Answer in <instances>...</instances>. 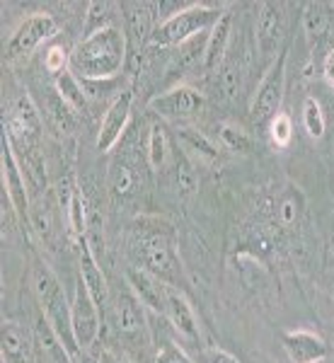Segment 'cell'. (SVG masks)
<instances>
[{
	"label": "cell",
	"mask_w": 334,
	"mask_h": 363,
	"mask_svg": "<svg viewBox=\"0 0 334 363\" xmlns=\"http://www.w3.org/2000/svg\"><path fill=\"white\" fill-rule=\"evenodd\" d=\"M131 255L138 269L148 272L150 277L162 281L165 286L179 289L184 274H182V262L174 250L172 230L162 220H140L138 228H133Z\"/></svg>",
	"instance_id": "6da1fadb"
},
{
	"label": "cell",
	"mask_w": 334,
	"mask_h": 363,
	"mask_svg": "<svg viewBox=\"0 0 334 363\" xmlns=\"http://www.w3.org/2000/svg\"><path fill=\"white\" fill-rule=\"evenodd\" d=\"M128 63V42L119 27H109L83 42L70 54V70L80 80H111Z\"/></svg>",
	"instance_id": "7a4b0ae2"
},
{
	"label": "cell",
	"mask_w": 334,
	"mask_h": 363,
	"mask_svg": "<svg viewBox=\"0 0 334 363\" xmlns=\"http://www.w3.org/2000/svg\"><path fill=\"white\" fill-rule=\"evenodd\" d=\"M32 291L37 296L39 308H42V318H46V322L54 327V332L66 344L70 356L83 351L78 347V342H75L73 320H70V301L66 291H63L61 281L56 279V274L46 264H42V262H37L32 267Z\"/></svg>",
	"instance_id": "3957f363"
},
{
	"label": "cell",
	"mask_w": 334,
	"mask_h": 363,
	"mask_svg": "<svg viewBox=\"0 0 334 363\" xmlns=\"http://www.w3.org/2000/svg\"><path fill=\"white\" fill-rule=\"evenodd\" d=\"M226 15L218 5L206 3H191L189 8L179 10L177 15L162 20L155 27L153 37H150V49H169V46H182L189 39L199 37L204 32H211L216 22Z\"/></svg>",
	"instance_id": "277c9868"
},
{
	"label": "cell",
	"mask_w": 334,
	"mask_h": 363,
	"mask_svg": "<svg viewBox=\"0 0 334 363\" xmlns=\"http://www.w3.org/2000/svg\"><path fill=\"white\" fill-rule=\"evenodd\" d=\"M286 32H289V15L284 3H262L255 22V44L260 51L262 63L269 68L284 54Z\"/></svg>",
	"instance_id": "5b68a950"
},
{
	"label": "cell",
	"mask_w": 334,
	"mask_h": 363,
	"mask_svg": "<svg viewBox=\"0 0 334 363\" xmlns=\"http://www.w3.org/2000/svg\"><path fill=\"white\" fill-rule=\"evenodd\" d=\"M284 87H286V51L267 68V73L262 75L260 85L255 90V97H252L250 114L257 126H269V121L279 114L281 99H284Z\"/></svg>",
	"instance_id": "8992f818"
},
{
	"label": "cell",
	"mask_w": 334,
	"mask_h": 363,
	"mask_svg": "<svg viewBox=\"0 0 334 363\" xmlns=\"http://www.w3.org/2000/svg\"><path fill=\"white\" fill-rule=\"evenodd\" d=\"M121 17H124L128 58L143 56L150 44V37H153L155 27L160 25L157 3H121Z\"/></svg>",
	"instance_id": "52a82bcc"
},
{
	"label": "cell",
	"mask_w": 334,
	"mask_h": 363,
	"mask_svg": "<svg viewBox=\"0 0 334 363\" xmlns=\"http://www.w3.org/2000/svg\"><path fill=\"white\" fill-rule=\"evenodd\" d=\"M70 320H73V332L78 347L87 351L97 342L99 330H102V313H99L95 298L90 296L83 279L75 281V291L70 298Z\"/></svg>",
	"instance_id": "ba28073f"
},
{
	"label": "cell",
	"mask_w": 334,
	"mask_h": 363,
	"mask_svg": "<svg viewBox=\"0 0 334 363\" xmlns=\"http://www.w3.org/2000/svg\"><path fill=\"white\" fill-rule=\"evenodd\" d=\"M206 99L199 90L189 85H174L165 92H157V95L148 102V109L155 112L160 119L169 121H187L194 119L196 114H201Z\"/></svg>",
	"instance_id": "9c48e42d"
},
{
	"label": "cell",
	"mask_w": 334,
	"mask_h": 363,
	"mask_svg": "<svg viewBox=\"0 0 334 363\" xmlns=\"http://www.w3.org/2000/svg\"><path fill=\"white\" fill-rule=\"evenodd\" d=\"M111 325H114V332L121 339L131 344L145 342V335H148V325H145V310L143 303L138 301L131 291H121L119 296L111 303Z\"/></svg>",
	"instance_id": "30bf717a"
},
{
	"label": "cell",
	"mask_w": 334,
	"mask_h": 363,
	"mask_svg": "<svg viewBox=\"0 0 334 363\" xmlns=\"http://www.w3.org/2000/svg\"><path fill=\"white\" fill-rule=\"evenodd\" d=\"M56 32H58V22L54 15H49V13L29 15L20 22V27L10 34L8 54L13 58L32 54L39 44H44L46 39H51Z\"/></svg>",
	"instance_id": "8fae6325"
},
{
	"label": "cell",
	"mask_w": 334,
	"mask_h": 363,
	"mask_svg": "<svg viewBox=\"0 0 334 363\" xmlns=\"http://www.w3.org/2000/svg\"><path fill=\"white\" fill-rule=\"evenodd\" d=\"M131 107H133V92L124 90L119 97H114L109 102L107 112L102 116V124L97 131V150L99 153H109L121 136L126 133L128 119H131Z\"/></svg>",
	"instance_id": "7c38bea8"
},
{
	"label": "cell",
	"mask_w": 334,
	"mask_h": 363,
	"mask_svg": "<svg viewBox=\"0 0 334 363\" xmlns=\"http://www.w3.org/2000/svg\"><path fill=\"white\" fill-rule=\"evenodd\" d=\"M3 186H5V194L10 199V206L17 211V216L22 218H29V194H27V179H25V172H22L20 162L15 157V150L10 145L8 136L3 133Z\"/></svg>",
	"instance_id": "4fadbf2b"
},
{
	"label": "cell",
	"mask_w": 334,
	"mask_h": 363,
	"mask_svg": "<svg viewBox=\"0 0 334 363\" xmlns=\"http://www.w3.org/2000/svg\"><path fill=\"white\" fill-rule=\"evenodd\" d=\"M126 284L128 291L138 298L145 306L148 313L157 315V318H165L167 313V286L162 281H157L155 277H150L148 272L138 267H128L126 269Z\"/></svg>",
	"instance_id": "5bb4252c"
},
{
	"label": "cell",
	"mask_w": 334,
	"mask_h": 363,
	"mask_svg": "<svg viewBox=\"0 0 334 363\" xmlns=\"http://www.w3.org/2000/svg\"><path fill=\"white\" fill-rule=\"evenodd\" d=\"M107 184L109 191L114 199H131L138 194V189L143 186V169L133 155L128 153H119L111 157L109 162V172H107Z\"/></svg>",
	"instance_id": "9a60e30c"
},
{
	"label": "cell",
	"mask_w": 334,
	"mask_h": 363,
	"mask_svg": "<svg viewBox=\"0 0 334 363\" xmlns=\"http://www.w3.org/2000/svg\"><path fill=\"white\" fill-rule=\"evenodd\" d=\"M0 351H3V363H34V354H37L34 335L17 322H3Z\"/></svg>",
	"instance_id": "2e32d148"
},
{
	"label": "cell",
	"mask_w": 334,
	"mask_h": 363,
	"mask_svg": "<svg viewBox=\"0 0 334 363\" xmlns=\"http://www.w3.org/2000/svg\"><path fill=\"white\" fill-rule=\"evenodd\" d=\"M167 322L172 325V330L177 332L179 337H184L187 342L196 344L201 335H199V325L194 318V310H191L187 296L182 294V289H172L167 286V313H165Z\"/></svg>",
	"instance_id": "e0dca14e"
},
{
	"label": "cell",
	"mask_w": 334,
	"mask_h": 363,
	"mask_svg": "<svg viewBox=\"0 0 334 363\" xmlns=\"http://www.w3.org/2000/svg\"><path fill=\"white\" fill-rule=\"evenodd\" d=\"M80 247V279H83V284L87 286V291H90V296L95 298L99 313H107L109 308V289H107V279H104L102 269H99L95 255H92L90 250V240H80L78 242Z\"/></svg>",
	"instance_id": "ac0fdd59"
},
{
	"label": "cell",
	"mask_w": 334,
	"mask_h": 363,
	"mask_svg": "<svg viewBox=\"0 0 334 363\" xmlns=\"http://www.w3.org/2000/svg\"><path fill=\"white\" fill-rule=\"evenodd\" d=\"M284 349L291 363H320L327 356L325 339L308 330H293L284 335Z\"/></svg>",
	"instance_id": "d6986e66"
},
{
	"label": "cell",
	"mask_w": 334,
	"mask_h": 363,
	"mask_svg": "<svg viewBox=\"0 0 334 363\" xmlns=\"http://www.w3.org/2000/svg\"><path fill=\"white\" fill-rule=\"evenodd\" d=\"M303 213H306V196L296 184H286L279 191L277 201H274V223L281 230H291L301 223Z\"/></svg>",
	"instance_id": "ffe728a7"
},
{
	"label": "cell",
	"mask_w": 334,
	"mask_h": 363,
	"mask_svg": "<svg viewBox=\"0 0 334 363\" xmlns=\"http://www.w3.org/2000/svg\"><path fill=\"white\" fill-rule=\"evenodd\" d=\"M233 44V15L226 13L218 22L213 25L208 34V44H206V56H204V70L213 73L221 68L223 58H226L228 49Z\"/></svg>",
	"instance_id": "44dd1931"
},
{
	"label": "cell",
	"mask_w": 334,
	"mask_h": 363,
	"mask_svg": "<svg viewBox=\"0 0 334 363\" xmlns=\"http://www.w3.org/2000/svg\"><path fill=\"white\" fill-rule=\"evenodd\" d=\"M34 344H37V354L42 363H73L70 351L54 332V327L46 322V318H39L37 327H34Z\"/></svg>",
	"instance_id": "7402d4cb"
},
{
	"label": "cell",
	"mask_w": 334,
	"mask_h": 363,
	"mask_svg": "<svg viewBox=\"0 0 334 363\" xmlns=\"http://www.w3.org/2000/svg\"><path fill=\"white\" fill-rule=\"evenodd\" d=\"M334 13L327 3H306L303 5V32L310 39V44H322L332 32Z\"/></svg>",
	"instance_id": "603a6c76"
},
{
	"label": "cell",
	"mask_w": 334,
	"mask_h": 363,
	"mask_svg": "<svg viewBox=\"0 0 334 363\" xmlns=\"http://www.w3.org/2000/svg\"><path fill=\"white\" fill-rule=\"evenodd\" d=\"M218 90L226 99H235L243 87V54L230 46L218 68Z\"/></svg>",
	"instance_id": "cb8c5ba5"
},
{
	"label": "cell",
	"mask_w": 334,
	"mask_h": 363,
	"mask_svg": "<svg viewBox=\"0 0 334 363\" xmlns=\"http://www.w3.org/2000/svg\"><path fill=\"white\" fill-rule=\"evenodd\" d=\"M145 153H148V165L153 169H165L169 165V160L174 157L172 143H169L167 128L162 121H153V124H150Z\"/></svg>",
	"instance_id": "d4e9b609"
},
{
	"label": "cell",
	"mask_w": 334,
	"mask_h": 363,
	"mask_svg": "<svg viewBox=\"0 0 334 363\" xmlns=\"http://www.w3.org/2000/svg\"><path fill=\"white\" fill-rule=\"evenodd\" d=\"M177 140L184 150L187 157H196L201 162H216L218 160V148H216L211 140L199 131H191V128H184V131L177 133Z\"/></svg>",
	"instance_id": "484cf974"
},
{
	"label": "cell",
	"mask_w": 334,
	"mask_h": 363,
	"mask_svg": "<svg viewBox=\"0 0 334 363\" xmlns=\"http://www.w3.org/2000/svg\"><path fill=\"white\" fill-rule=\"evenodd\" d=\"M167 167H169V174H167L169 189H174L182 196L194 194V191H196V172H194V167L189 165L187 155L182 153V157H172Z\"/></svg>",
	"instance_id": "4316f807"
},
{
	"label": "cell",
	"mask_w": 334,
	"mask_h": 363,
	"mask_svg": "<svg viewBox=\"0 0 334 363\" xmlns=\"http://www.w3.org/2000/svg\"><path fill=\"white\" fill-rule=\"evenodd\" d=\"M44 114L46 119H49V124L56 128V131L61 133H70L75 131V126H78V119H75V112L68 107L66 102L61 99V95L54 90L49 97H46L44 102Z\"/></svg>",
	"instance_id": "83f0119b"
},
{
	"label": "cell",
	"mask_w": 334,
	"mask_h": 363,
	"mask_svg": "<svg viewBox=\"0 0 334 363\" xmlns=\"http://www.w3.org/2000/svg\"><path fill=\"white\" fill-rule=\"evenodd\" d=\"M109 27H114V3H107V0H92V3H87L83 39L92 37L97 32H104Z\"/></svg>",
	"instance_id": "f1b7e54d"
},
{
	"label": "cell",
	"mask_w": 334,
	"mask_h": 363,
	"mask_svg": "<svg viewBox=\"0 0 334 363\" xmlns=\"http://www.w3.org/2000/svg\"><path fill=\"white\" fill-rule=\"evenodd\" d=\"M56 92L73 112H85L87 109L85 90H83V85H80V78L73 70H63L61 75H56Z\"/></svg>",
	"instance_id": "f546056e"
},
{
	"label": "cell",
	"mask_w": 334,
	"mask_h": 363,
	"mask_svg": "<svg viewBox=\"0 0 334 363\" xmlns=\"http://www.w3.org/2000/svg\"><path fill=\"white\" fill-rule=\"evenodd\" d=\"M68 233L75 242L87 238V213H85V199L80 194L78 186L70 189V199H68Z\"/></svg>",
	"instance_id": "4dcf8cb0"
},
{
	"label": "cell",
	"mask_w": 334,
	"mask_h": 363,
	"mask_svg": "<svg viewBox=\"0 0 334 363\" xmlns=\"http://www.w3.org/2000/svg\"><path fill=\"white\" fill-rule=\"evenodd\" d=\"M303 126H306L310 138H322L325 136V112H322L320 102L315 97L303 99Z\"/></svg>",
	"instance_id": "1f68e13d"
},
{
	"label": "cell",
	"mask_w": 334,
	"mask_h": 363,
	"mask_svg": "<svg viewBox=\"0 0 334 363\" xmlns=\"http://www.w3.org/2000/svg\"><path fill=\"white\" fill-rule=\"evenodd\" d=\"M218 138H221L223 148L233 150V153H247L250 145H252L247 133H245L243 128L235 126V124H228V121L218 126Z\"/></svg>",
	"instance_id": "d6a6232c"
},
{
	"label": "cell",
	"mask_w": 334,
	"mask_h": 363,
	"mask_svg": "<svg viewBox=\"0 0 334 363\" xmlns=\"http://www.w3.org/2000/svg\"><path fill=\"white\" fill-rule=\"evenodd\" d=\"M29 223H32L34 233L49 242L51 238L56 235V228H54V216H51V208L46 203H37V206L29 208Z\"/></svg>",
	"instance_id": "836d02e7"
},
{
	"label": "cell",
	"mask_w": 334,
	"mask_h": 363,
	"mask_svg": "<svg viewBox=\"0 0 334 363\" xmlns=\"http://www.w3.org/2000/svg\"><path fill=\"white\" fill-rule=\"evenodd\" d=\"M80 85H83L85 90V97L87 102H99V99L114 95L119 97L121 92V80L119 78H111V80H80Z\"/></svg>",
	"instance_id": "e575fe53"
},
{
	"label": "cell",
	"mask_w": 334,
	"mask_h": 363,
	"mask_svg": "<svg viewBox=\"0 0 334 363\" xmlns=\"http://www.w3.org/2000/svg\"><path fill=\"white\" fill-rule=\"evenodd\" d=\"M238 272H240V279L247 286H260L262 277H265V267L260 264L257 255H252V252H243V255L238 257Z\"/></svg>",
	"instance_id": "d590c367"
},
{
	"label": "cell",
	"mask_w": 334,
	"mask_h": 363,
	"mask_svg": "<svg viewBox=\"0 0 334 363\" xmlns=\"http://www.w3.org/2000/svg\"><path fill=\"white\" fill-rule=\"evenodd\" d=\"M269 138H272V143L277 145V148H286V145L291 143L293 124H291V116L289 114L279 112L272 121H269Z\"/></svg>",
	"instance_id": "8d00e7d4"
},
{
	"label": "cell",
	"mask_w": 334,
	"mask_h": 363,
	"mask_svg": "<svg viewBox=\"0 0 334 363\" xmlns=\"http://www.w3.org/2000/svg\"><path fill=\"white\" fill-rule=\"evenodd\" d=\"M155 363H194V359H191V356L187 354L182 347H177L174 342L165 339V342L157 344Z\"/></svg>",
	"instance_id": "74e56055"
},
{
	"label": "cell",
	"mask_w": 334,
	"mask_h": 363,
	"mask_svg": "<svg viewBox=\"0 0 334 363\" xmlns=\"http://www.w3.org/2000/svg\"><path fill=\"white\" fill-rule=\"evenodd\" d=\"M68 56H66V51L61 49V46H51L49 51L44 54V68L49 70V73H54V75H61L63 70H68Z\"/></svg>",
	"instance_id": "f35d334b"
},
{
	"label": "cell",
	"mask_w": 334,
	"mask_h": 363,
	"mask_svg": "<svg viewBox=\"0 0 334 363\" xmlns=\"http://www.w3.org/2000/svg\"><path fill=\"white\" fill-rule=\"evenodd\" d=\"M201 363H240V361L223 349H206L201 354Z\"/></svg>",
	"instance_id": "ab89813d"
},
{
	"label": "cell",
	"mask_w": 334,
	"mask_h": 363,
	"mask_svg": "<svg viewBox=\"0 0 334 363\" xmlns=\"http://www.w3.org/2000/svg\"><path fill=\"white\" fill-rule=\"evenodd\" d=\"M322 73H325V80L327 85L334 87V49L327 51L325 61H322Z\"/></svg>",
	"instance_id": "60d3db41"
},
{
	"label": "cell",
	"mask_w": 334,
	"mask_h": 363,
	"mask_svg": "<svg viewBox=\"0 0 334 363\" xmlns=\"http://www.w3.org/2000/svg\"><path fill=\"white\" fill-rule=\"evenodd\" d=\"M97 359H99V363H133V361H128L124 354H116V351H111V349L102 351Z\"/></svg>",
	"instance_id": "b9f144b4"
}]
</instances>
